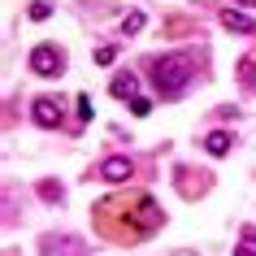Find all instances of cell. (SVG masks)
<instances>
[{"mask_svg":"<svg viewBox=\"0 0 256 256\" xmlns=\"http://www.w3.org/2000/svg\"><path fill=\"white\" fill-rule=\"evenodd\" d=\"M161 222H165L161 208H156L152 196H144V191H135V196H113V200L96 204V230L108 234V239H122V243L148 239Z\"/></svg>","mask_w":256,"mask_h":256,"instance_id":"obj_1","label":"cell"},{"mask_svg":"<svg viewBox=\"0 0 256 256\" xmlns=\"http://www.w3.org/2000/svg\"><path fill=\"white\" fill-rule=\"evenodd\" d=\"M196 78V56L191 52H170L152 61V87L161 92V100H178Z\"/></svg>","mask_w":256,"mask_h":256,"instance_id":"obj_2","label":"cell"},{"mask_svg":"<svg viewBox=\"0 0 256 256\" xmlns=\"http://www.w3.org/2000/svg\"><path fill=\"white\" fill-rule=\"evenodd\" d=\"M26 66L40 74V78H61V70H66V52L56 48V44H40V48H30Z\"/></svg>","mask_w":256,"mask_h":256,"instance_id":"obj_3","label":"cell"},{"mask_svg":"<svg viewBox=\"0 0 256 256\" xmlns=\"http://www.w3.org/2000/svg\"><path fill=\"white\" fill-rule=\"evenodd\" d=\"M30 118H35V126H61V104H56L52 96H40L30 104Z\"/></svg>","mask_w":256,"mask_h":256,"instance_id":"obj_4","label":"cell"},{"mask_svg":"<svg viewBox=\"0 0 256 256\" xmlns=\"http://www.w3.org/2000/svg\"><path fill=\"white\" fill-rule=\"evenodd\" d=\"M96 174L104 178V182H126V178L135 174V165L126 161V156H108V161H100V170Z\"/></svg>","mask_w":256,"mask_h":256,"instance_id":"obj_5","label":"cell"},{"mask_svg":"<svg viewBox=\"0 0 256 256\" xmlns=\"http://www.w3.org/2000/svg\"><path fill=\"white\" fill-rule=\"evenodd\" d=\"M222 26L239 30V35H256V22H252V18H243L239 9H222Z\"/></svg>","mask_w":256,"mask_h":256,"instance_id":"obj_6","label":"cell"},{"mask_svg":"<svg viewBox=\"0 0 256 256\" xmlns=\"http://www.w3.org/2000/svg\"><path fill=\"white\" fill-rule=\"evenodd\" d=\"M230 144H234V135H230V130H213V135L204 139V148L213 152V156H226V152H230Z\"/></svg>","mask_w":256,"mask_h":256,"instance_id":"obj_7","label":"cell"},{"mask_svg":"<svg viewBox=\"0 0 256 256\" xmlns=\"http://www.w3.org/2000/svg\"><path fill=\"white\" fill-rule=\"evenodd\" d=\"M108 87H113V96H122V100H126V96L135 100V92H139V78H135V74H118V78L108 82Z\"/></svg>","mask_w":256,"mask_h":256,"instance_id":"obj_8","label":"cell"},{"mask_svg":"<svg viewBox=\"0 0 256 256\" xmlns=\"http://www.w3.org/2000/svg\"><path fill=\"white\" fill-rule=\"evenodd\" d=\"M234 256H256V230H252V226L243 230V239H239V248H234Z\"/></svg>","mask_w":256,"mask_h":256,"instance_id":"obj_9","label":"cell"},{"mask_svg":"<svg viewBox=\"0 0 256 256\" xmlns=\"http://www.w3.org/2000/svg\"><path fill=\"white\" fill-rule=\"evenodd\" d=\"M130 113H135V118H148V113H152V100L135 96V100H130Z\"/></svg>","mask_w":256,"mask_h":256,"instance_id":"obj_10","label":"cell"},{"mask_svg":"<svg viewBox=\"0 0 256 256\" xmlns=\"http://www.w3.org/2000/svg\"><path fill=\"white\" fill-rule=\"evenodd\" d=\"M122 30H130V35H135V30H144V14H126V22H122Z\"/></svg>","mask_w":256,"mask_h":256,"instance_id":"obj_11","label":"cell"},{"mask_svg":"<svg viewBox=\"0 0 256 256\" xmlns=\"http://www.w3.org/2000/svg\"><path fill=\"white\" fill-rule=\"evenodd\" d=\"M48 14H52V4H44V0H40V4H30V18H48Z\"/></svg>","mask_w":256,"mask_h":256,"instance_id":"obj_12","label":"cell"},{"mask_svg":"<svg viewBox=\"0 0 256 256\" xmlns=\"http://www.w3.org/2000/svg\"><path fill=\"white\" fill-rule=\"evenodd\" d=\"M239 4H256V0H239Z\"/></svg>","mask_w":256,"mask_h":256,"instance_id":"obj_13","label":"cell"}]
</instances>
